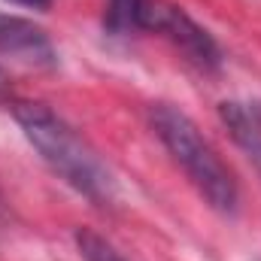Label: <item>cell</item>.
Segmentation results:
<instances>
[{"mask_svg":"<svg viewBox=\"0 0 261 261\" xmlns=\"http://www.w3.org/2000/svg\"><path fill=\"white\" fill-rule=\"evenodd\" d=\"M219 116L234 140L261 164V103H222Z\"/></svg>","mask_w":261,"mask_h":261,"instance_id":"cell-5","label":"cell"},{"mask_svg":"<svg viewBox=\"0 0 261 261\" xmlns=\"http://www.w3.org/2000/svg\"><path fill=\"white\" fill-rule=\"evenodd\" d=\"M149 122L155 137L164 143L170 158L182 167V173L200 192V197L219 213H234L240 200L237 179L195 122L170 103H155L149 110Z\"/></svg>","mask_w":261,"mask_h":261,"instance_id":"cell-2","label":"cell"},{"mask_svg":"<svg viewBox=\"0 0 261 261\" xmlns=\"http://www.w3.org/2000/svg\"><path fill=\"white\" fill-rule=\"evenodd\" d=\"M140 31H155V34L167 37L200 70H219L222 67V49H219L216 37L206 28H200L176 3L146 0L143 9H140Z\"/></svg>","mask_w":261,"mask_h":261,"instance_id":"cell-3","label":"cell"},{"mask_svg":"<svg viewBox=\"0 0 261 261\" xmlns=\"http://www.w3.org/2000/svg\"><path fill=\"white\" fill-rule=\"evenodd\" d=\"M76 249H79V255L85 261H128L110 240H103L91 228H79L76 231Z\"/></svg>","mask_w":261,"mask_h":261,"instance_id":"cell-7","label":"cell"},{"mask_svg":"<svg viewBox=\"0 0 261 261\" xmlns=\"http://www.w3.org/2000/svg\"><path fill=\"white\" fill-rule=\"evenodd\" d=\"M0 55L31 67L55 64V46L49 34L18 15H0Z\"/></svg>","mask_w":261,"mask_h":261,"instance_id":"cell-4","label":"cell"},{"mask_svg":"<svg viewBox=\"0 0 261 261\" xmlns=\"http://www.w3.org/2000/svg\"><path fill=\"white\" fill-rule=\"evenodd\" d=\"M9 3H18V6H31V9H49L52 0H9Z\"/></svg>","mask_w":261,"mask_h":261,"instance_id":"cell-8","label":"cell"},{"mask_svg":"<svg viewBox=\"0 0 261 261\" xmlns=\"http://www.w3.org/2000/svg\"><path fill=\"white\" fill-rule=\"evenodd\" d=\"M12 116H15L18 128L24 130L28 143L40 152V158L70 189H76L79 195H85L100 206L113 203L116 179H113L110 167L73 125H67L46 103H15Z\"/></svg>","mask_w":261,"mask_h":261,"instance_id":"cell-1","label":"cell"},{"mask_svg":"<svg viewBox=\"0 0 261 261\" xmlns=\"http://www.w3.org/2000/svg\"><path fill=\"white\" fill-rule=\"evenodd\" d=\"M0 85H3V73H0Z\"/></svg>","mask_w":261,"mask_h":261,"instance_id":"cell-9","label":"cell"},{"mask_svg":"<svg viewBox=\"0 0 261 261\" xmlns=\"http://www.w3.org/2000/svg\"><path fill=\"white\" fill-rule=\"evenodd\" d=\"M146 0H110L107 15H103V28L116 37H125L130 31H140V9Z\"/></svg>","mask_w":261,"mask_h":261,"instance_id":"cell-6","label":"cell"}]
</instances>
